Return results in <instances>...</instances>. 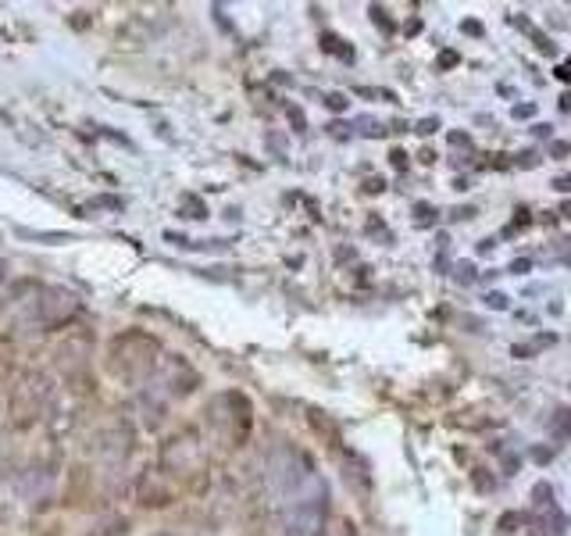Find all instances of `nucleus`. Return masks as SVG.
Returning a JSON list of instances; mask_svg holds the SVG:
<instances>
[{
	"mask_svg": "<svg viewBox=\"0 0 571 536\" xmlns=\"http://www.w3.org/2000/svg\"><path fill=\"white\" fill-rule=\"evenodd\" d=\"M515 115H518V118H529V115H532V107H529V104H521V107H515Z\"/></svg>",
	"mask_w": 571,
	"mask_h": 536,
	"instance_id": "dca6fc26",
	"label": "nucleus"
},
{
	"mask_svg": "<svg viewBox=\"0 0 571 536\" xmlns=\"http://www.w3.org/2000/svg\"><path fill=\"white\" fill-rule=\"evenodd\" d=\"M561 212H564V215H568V218H571V201H568V204H564V208H561Z\"/></svg>",
	"mask_w": 571,
	"mask_h": 536,
	"instance_id": "a211bd4d",
	"label": "nucleus"
},
{
	"mask_svg": "<svg viewBox=\"0 0 571 536\" xmlns=\"http://www.w3.org/2000/svg\"><path fill=\"white\" fill-rule=\"evenodd\" d=\"M283 529L286 536H322L325 529V497L300 501L283 508Z\"/></svg>",
	"mask_w": 571,
	"mask_h": 536,
	"instance_id": "f03ea898",
	"label": "nucleus"
},
{
	"mask_svg": "<svg viewBox=\"0 0 571 536\" xmlns=\"http://www.w3.org/2000/svg\"><path fill=\"white\" fill-rule=\"evenodd\" d=\"M557 79H564V82H571V61H564L561 68H557Z\"/></svg>",
	"mask_w": 571,
	"mask_h": 536,
	"instance_id": "ddd939ff",
	"label": "nucleus"
},
{
	"mask_svg": "<svg viewBox=\"0 0 571 536\" xmlns=\"http://www.w3.org/2000/svg\"><path fill=\"white\" fill-rule=\"evenodd\" d=\"M465 33H476V36H479V33H482V26H479V22H465Z\"/></svg>",
	"mask_w": 571,
	"mask_h": 536,
	"instance_id": "f3484780",
	"label": "nucleus"
},
{
	"mask_svg": "<svg viewBox=\"0 0 571 536\" xmlns=\"http://www.w3.org/2000/svg\"><path fill=\"white\" fill-rule=\"evenodd\" d=\"M415 222L418 226H432L436 222V212L429 208V204H418V208H415Z\"/></svg>",
	"mask_w": 571,
	"mask_h": 536,
	"instance_id": "6e6552de",
	"label": "nucleus"
},
{
	"mask_svg": "<svg viewBox=\"0 0 571 536\" xmlns=\"http://www.w3.org/2000/svg\"><path fill=\"white\" fill-rule=\"evenodd\" d=\"M269 486L272 494L283 501V508L300 505V501H314V497H325L322 480L314 476L308 458L297 455L294 447H278L269 458Z\"/></svg>",
	"mask_w": 571,
	"mask_h": 536,
	"instance_id": "f257e3e1",
	"label": "nucleus"
},
{
	"mask_svg": "<svg viewBox=\"0 0 571 536\" xmlns=\"http://www.w3.org/2000/svg\"><path fill=\"white\" fill-rule=\"evenodd\" d=\"M51 380H47V375H26V380H22L18 386H15V397H11V405H15V416L26 422V419H36L40 416V411L51 405Z\"/></svg>",
	"mask_w": 571,
	"mask_h": 536,
	"instance_id": "7ed1b4c3",
	"label": "nucleus"
},
{
	"mask_svg": "<svg viewBox=\"0 0 571 536\" xmlns=\"http://www.w3.org/2000/svg\"><path fill=\"white\" fill-rule=\"evenodd\" d=\"M476 483H479V490H493V480H485V476H482V469H479V476H476Z\"/></svg>",
	"mask_w": 571,
	"mask_h": 536,
	"instance_id": "4468645a",
	"label": "nucleus"
},
{
	"mask_svg": "<svg viewBox=\"0 0 571 536\" xmlns=\"http://www.w3.org/2000/svg\"><path fill=\"white\" fill-rule=\"evenodd\" d=\"M76 311H79V301H76V294H68V290H47L40 301V322L43 326L68 322Z\"/></svg>",
	"mask_w": 571,
	"mask_h": 536,
	"instance_id": "20e7f679",
	"label": "nucleus"
},
{
	"mask_svg": "<svg viewBox=\"0 0 571 536\" xmlns=\"http://www.w3.org/2000/svg\"><path fill=\"white\" fill-rule=\"evenodd\" d=\"M532 497H536V505H540L543 511H546V508H554V505H550V497H554V490H550V486H546V483H540V486H536V490H532Z\"/></svg>",
	"mask_w": 571,
	"mask_h": 536,
	"instance_id": "0eeeda50",
	"label": "nucleus"
},
{
	"mask_svg": "<svg viewBox=\"0 0 571 536\" xmlns=\"http://www.w3.org/2000/svg\"><path fill=\"white\" fill-rule=\"evenodd\" d=\"M0 276H4V265H0Z\"/></svg>",
	"mask_w": 571,
	"mask_h": 536,
	"instance_id": "6ab92c4d",
	"label": "nucleus"
},
{
	"mask_svg": "<svg viewBox=\"0 0 571 536\" xmlns=\"http://www.w3.org/2000/svg\"><path fill=\"white\" fill-rule=\"evenodd\" d=\"M485 301H490V308H496V311H501V308H507V297H504V294H490Z\"/></svg>",
	"mask_w": 571,
	"mask_h": 536,
	"instance_id": "f8f14e48",
	"label": "nucleus"
},
{
	"mask_svg": "<svg viewBox=\"0 0 571 536\" xmlns=\"http://www.w3.org/2000/svg\"><path fill=\"white\" fill-rule=\"evenodd\" d=\"M47 490H51V476H47V472L29 469L26 476L18 480V494L26 497V501H36V497H43Z\"/></svg>",
	"mask_w": 571,
	"mask_h": 536,
	"instance_id": "39448f33",
	"label": "nucleus"
},
{
	"mask_svg": "<svg viewBox=\"0 0 571 536\" xmlns=\"http://www.w3.org/2000/svg\"><path fill=\"white\" fill-rule=\"evenodd\" d=\"M511 272H515V276H525V272H529V261H515Z\"/></svg>",
	"mask_w": 571,
	"mask_h": 536,
	"instance_id": "2eb2a0df",
	"label": "nucleus"
},
{
	"mask_svg": "<svg viewBox=\"0 0 571 536\" xmlns=\"http://www.w3.org/2000/svg\"><path fill=\"white\" fill-rule=\"evenodd\" d=\"M436 129H440V122H436V118H425V122H418V132H421V137H432Z\"/></svg>",
	"mask_w": 571,
	"mask_h": 536,
	"instance_id": "1a4fd4ad",
	"label": "nucleus"
},
{
	"mask_svg": "<svg viewBox=\"0 0 571 536\" xmlns=\"http://www.w3.org/2000/svg\"><path fill=\"white\" fill-rule=\"evenodd\" d=\"M550 430H554V436H568L571 433V411L568 408L557 411V419L550 422Z\"/></svg>",
	"mask_w": 571,
	"mask_h": 536,
	"instance_id": "423d86ee",
	"label": "nucleus"
},
{
	"mask_svg": "<svg viewBox=\"0 0 571 536\" xmlns=\"http://www.w3.org/2000/svg\"><path fill=\"white\" fill-rule=\"evenodd\" d=\"M554 190L571 193V176H557V179H554Z\"/></svg>",
	"mask_w": 571,
	"mask_h": 536,
	"instance_id": "9b49d317",
	"label": "nucleus"
},
{
	"mask_svg": "<svg viewBox=\"0 0 571 536\" xmlns=\"http://www.w3.org/2000/svg\"><path fill=\"white\" fill-rule=\"evenodd\" d=\"M325 104L336 107V112H343V107H347V97H343V93H329V97H325Z\"/></svg>",
	"mask_w": 571,
	"mask_h": 536,
	"instance_id": "9d476101",
	"label": "nucleus"
}]
</instances>
